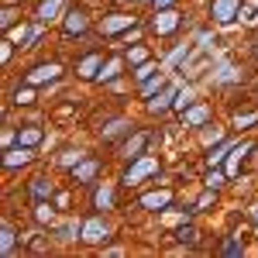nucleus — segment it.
I'll use <instances>...</instances> for the list:
<instances>
[{"instance_id":"1","label":"nucleus","mask_w":258,"mask_h":258,"mask_svg":"<svg viewBox=\"0 0 258 258\" xmlns=\"http://www.w3.org/2000/svg\"><path fill=\"white\" fill-rule=\"evenodd\" d=\"M155 169H159V162H155V159H141L138 165H135V169H127L124 182H131V186H135V182H138L141 176H148V172H155Z\"/></svg>"},{"instance_id":"2","label":"nucleus","mask_w":258,"mask_h":258,"mask_svg":"<svg viewBox=\"0 0 258 258\" xmlns=\"http://www.w3.org/2000/svg\"><path fill=\"white\" fill-rule=\"evenodd\" d=\"M103 238H107V224H103V220L83 224V241H103Z\"/></svg>"},{"instance_id":"3","label":"nucleus","mask_w":258,"mask_h":258,"mask_svg":"<svg viewBox=\"0 0 258 258\" xmlns=\"http://www.w3.org/2000/svg\"><path fill=\"white\" fill-rule=\"evenodd\" d=\"M234 11H238V0H217V4H214V18L217 21H231Z\"/></svg>"},{"instance_id":"4","label":"nucleus","mask_w":258,"mask_h":258,"mask_svg":"<svg viewBox=\"0 0 258 258\" xmlns=\"http://www.w3.org/2000/svg\"><path fill=\"white\" fill-rule=\"evenodd\" d=\"M176 24H179V18L169 11V14H159V18H155V31H162V35H165V31H172Z\"/></svg>"},{"instance_id":"5","label":"nucleus","mask_w":258,"mask_h":258,"mask_svg":"<svg viewBox=\"0 0 258 258\" xmlns=\"http://www.w3.org/2000/svg\"><path fill=\"white\" fill-rule=\"evenodd\" d=\"M55 76H59V66H41V69H35V73H31V83L55 80Z\"/></svg>"},{"instance_id":"6","label":"nucleus","mask_w":258,"mask_h":258,"mask_svg":"<svg viewBox=\"0 0 258 258\" xmlns=\"http://www.w3.org/2000/svg\"><path fill=\"white\" fill-rule=\"evenodd\" d=\"M141 203H145L148 210H159V207H165V203H169V193H148Z\"/></svg>"},{"instance_id":"7","label":"nucleus","mask_w":258,"mask_h":258,"mask_svg":"<svg viewBox=\"0 0 258 258\" xmlns=\"http://www.w3.org/2000/svg\"><path fill=\"white\" fill-rule=\"evenodd\" d=\"M83 28H86V18H83L80 11H73V14H69V21H66V31L73 35V31H83Z\"/></svg>"},{"instance_id":"8","label":"nucleus","mask_w":258,"mask_h":258,"mask_svg":"<svg viewBox=\"0 0 258 258\" xmlns=\"http://www.w3.org/2000/svg\"><path fill=\"white\" fill-rule=\"evenodd\" d=\"M131 18H124V14H114L110 21H103V31H120V28H127Z\"/></svg>"},{"instance_id":"9","label":"nucleus","mask_w":258,"mask_h":258,"mask_svg":"<svg viewBox=\"0 0 258 258\" xmlns=\"http://www.w3.org/2000/svg\"><path fill=\"white\" fill-rule=\"evenodd\" d=\"M55 11H59V0H45V4L38 7V18L41 21H52V18H55Z\"/></svg>"},{"instance_id":"10","label":"nucleus","mask_w":258,"mask_h":258,"mask_svg":"<svg viewBox=\"0 0 258 258\" xmlns=\"http://www.w3.org/2000/svg\"><path fill=\"white\" fill-rule=\"evenodd\" d=\"M31 159V155H28V152H24V148H21V152H7V169H14V165H24V162Z\"/></svg>"},{"instance_id":"11","label":"nucleus","mask_w":258,"mask_h":258,"mask_svg":"<svg viewBox=\"0 0 258 258\" xmlns=\"http://www.w3.org/2000/svg\"><path fill=\"white\" fill-rule=\"evenodd\" d=\"M207 117H210V110H207V107H197V110L186 114V124H203Z\"/></svg>"},{"instance_id":"12","label":"nucleus","mask_w":258,"mask_h":258,"mask_svg":"<svg viewBox=\"0 0 258 258\" xmlns=\"http://www.w3.org/2000/svg\"><path fill=\"white\" fill-rule=\"evenodd\" d=\"M97 69H100V59H97V55H90V59H86V62L80 66V73H83V76H97Z\"/></svg>"},{"instance_id":"13","label":"nucleus","mask_w":258,"mask_h":258,"mask_svg":"<svg viewBox=\"0 0 258 258\" xmlns=\"http://www.w3.org/2000/svg\"><path fill=\"white\" fill-rule=\"evenodd\" d=\"M38 138H41L38 127H24V131H21V145H35Z\"/></svg>"},{"instance_id":"14","label":"nucleus","mask_w":258,"mask_h":258,"mask_svg":"<svg viewBox=\"0 0 258 258\" xmlns=\"http://www.w3.org/2000/svg\"><path fill=\"white\" fill-rule=\"evenodd\" d=\"M93 172H97V162H86V165H80V169H76V179H90Z\"/></svg>"},{"instance_id":"15","label":"nucleus","mask_w":258,"mask_h":258,"mask_svg":"<svg viewBox=\"0 0 258 258\" xmlns=\"http://www.w3.org/2000/svg\"><path fill=\"white\" fill-rule=\"evenodd\" d=\"M11 251H14V231L4 227V255H11Z\"/></svg>"},{"instance_id":"16","label":"nucleus","mask_w":258,"mask_h":258,"mask_svg":"<svg viewBox=\"0 0 258 258\" xmlns=\"http://www.w3.org/2000/svg\"><path fill=\"white\" fill-rule=\"evenodd\" d=\"M45 193H52V182H45V179H35V197H45Z\"/></svg>"},{"instance_id":"17","label":"nucleus","mask_w":258,"mask_h":258,"mask_svg":"<svg viewBox=\"0 0 258 258\" xmlns=\"http://www.w3.org/2000/svg\"><path fill=\"white\" fill-rule=\"evenodd\" d=\"M176 97V90H172V86H169V90H165V93H162V100H155V103H152V107H155V110H159V107H165V103H169V100Z\"/></svg>"},{"instance_id":"18","label":"nucleus","mask_w":258,"mask_h":258,"mask_svg":"<svg viewBox=\"0 0 258 258\" xmlns=\"http://www.w3.org/2000/svg\"><path fill=\"white\" fill-rule=\"evenodd\" d=\"M76 231H80L76 224H66V227H62L59 234H62V241H73V234H76Z\"/></svg>"},{"instance_id":"19","label":"nucleus","mask_w":258,"mask_h":258,"mask_svg":"<svg viewBox=\"0 0 258 258\" xmlns=\"http://www.w3.org/2000/svg\"><path fill=\"white\" fill-rule=\"evenodd\" d=\"M97 207H110V189H100L97 193Z\"/></svg>"},{"instance_id":"20","label":"nucleus","mask_w":258,"mask_h":258,"mask_svg":"<svg viewBox=\"0 0 258 258\" xmlns=\"http://www.w3.org/2000/svg\"><path fill=\"white\" fill-rule=\"evenodd\" d=\"M117 69H120V62H110V66H107V73H100V76H103V80H114V76H117Z\"/></svg>"},{"instance_id":"21","label":"nucleus","mask_w":258,"mask_h":258,"mask_svg":"<svg viewBox=\"0 0 258 258\" xmlns=\"http://www.w3.org/2000/svg\"><path fill=\"white\" fill-rule=\"evenodd\" d=\"M38 220H52V207L41 203V207H38Z\"/></svg>"},{"instance_id":"22","label":"nucleus","mask_w":258,"mask_h":258,"mask_svg":"<svg viewBox=\"0 0 258 258\" xmlns=\"http://www.w3.org/2000/svg\"><path fill=\"white\" fill-rule=\"evenodd\" d=\"M189 100H193V93H189V90H186V93H179V100H176V103H179V107H186V103H189Z\"/></svg>"},{"instance_id":"23","label":"nucleus","mask_w":258,"mask_h":258,"mask_svg":"<svg viewBox=\"0 0 258 258\" xmlns=\"http://www.w3.org/2000/svg\"><path fill=\"white\" fill-rule=\"evenodd\" d=\"M224 152H227V145H224V148H217V152L210 155V165H214V162H220V159H224Z\"/></svg>"},{"instance_id":"24","label":"nucleus","mask_w":258,"mask_h":258,"mask_svg":"<svg viewBox=\"0 0 258 258\" xmlns=\"http://www.w3.org/2000/svg\"><path fill=\"white\" fill-rule=\"evenodd\" d=\"M207 182H210V186H220V182H224V176H217V172H210V176H207Z\"/></svg>"},{"instance_id":"25","label":"nucleus","mask_w":258,"mask_h":258,"mask_svg":"<svg viewBox=\"0 0 258 258\" xmlns=\"http://www.w3.org/2000/svg\"><path fill=\"white\" fill-rule=\"evenodd\" d=\"M169 4H176V0H155V7H169Z\"/></svg>"},{"instance_id":"26","label":"nucleus","mask_w":258,"mask_h":258,"mask_svg":"<svg viewBox=\"0 0 258 258\" xmlns=\"http://www.w3.org/2000/svg\"><path fill=\"white\" fill-rule=\"evenodd\" d=\"M255 220H258V207H255Z\"/></svg>"}]
</instances>
